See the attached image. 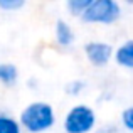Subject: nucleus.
<instances>
[{"label":"nucleus","instance_id":"1","mask_svg":"<svg viewBox=\"0 0 133 133\" xmlns=\"http://www.w3.org/2000/svg\"><path fill=\"white\" fill-rule=\"evenodd\" d=\"M25 133H47L56 125V111L47 101H32L19 115Z\"/></svg>","mask_w":133,"mask_h":133},{"label":"nucleus","instance_id":"2","mask_svg":"<svg viewBox=\"0 0 133 133\" xmlns=\"http://www.w3.org/2000/svg\"><path fill=\"white\" fill-rule=\"evenodd\" d=\"M96 111L84 103H78L66 111L62 118L64 133H91L96 128Z\"/></svg>","mask_w":133,"mask_h":133},{"label":"nucleus","instance_id":"3","mask_svg":"<svg viewBox=\"0 0 133 133\" xmlns=\"http://www.w3.org/2000/svg\"><path fill=\"white\" fill-rule=\"evenodd\" d=\"M121 17V5L116 0H91L88 10L81 17L86 24H103L110 25Z\"/></svg>","mask_w":133,"mask_h":133},{"label":"nucleus","instance_id":"4","mask_svg":"<svg viewBox=\"0 0 133 133\" xmlns=\"http://www.w3.org/2000/svg\"><path fill=\"white\" fill-rule=\"evenodd\" d=\"M84 56L93 64L94 68H103L113 59L115 49L108 42H101V41H91L84 45Z\"/></svg>","mask_w":133,"mask_h":133},{"label":"nucleus","instance_id":"5","mask_svg":"<svg viewBox=\"0 0 133 133\" xmlns=\"http://www.w3.org/2000/svg\"><path fill=\"white\" fill-rule=\"evenodd\" d=\"M54 37H56L57 45H61V47H69V45H72L74 41H76L74 30H72V27L69 25V22H66L64 19L56 20V24H54Z\"/></svg>","mask_w":133,"mask_h":133},{"label":"nucleus","instance_id":"6","mask_svg":"<svg viewBox=\"0 0 133 133\" xmlns=\"http://www.w3.org/2000/svg\"><path fill=\"white\" fill-rule=\"evenodd\" d=\"M113 61L116 62L120 68L133 71V39L125 41L123 44H120L115 49Z\"/></svg>","mask_w":133,"mask_h":133},{"label":"nucleus","instance_id":"7","mask_svg":"<svg viewBox=\"0 0 133 133\" xmlns=\"http://www.w3.org/2000/svg\"><path fill=\"white\" fill-rule=\"evenodd\" d=\"M19 81V68L12 62H0V83L3 86H14Z\"/></svg>","mask_w":133,"mask_h":133},{"label":"nucleus","instance_id":"8","mask_svg":"<svg viewBox=\"0 0 133 133\" xmlns=\"http://www.w3.org/2000/svg\"><path fill=\"white\" fill-rule=\"evenodd\" d=\"M0 133H24L19 118L0 111Z\"/></svg>","mask_w":133,"mask_h":133},{"label":"nucleus","instance_id":"9","mask_svg":"<svg viewBox=\"0 0 133 133\" xmlns=\"http://www.w3.org/2000/svg\"><path fill=\"white\" fill-rule=\"evenodd\" d=\"M89 3H91V0H69L66 3V9L69 10V14L72 17H83L84 12L88 10Z\"/></svg>","mask_w":133,"mask_h":133},{"label":"nucleus","instance_id":"10","mask_svg":"<svg viewBox=\"0 0 133 133\" xmlns=\"http://www.w3.org/2000/svg\"><path fill=\"white\" fill-rule=\"evenodd\" d=\"M120 120H121V127H123L127 131L133 133V104L128 106V108H125V110L121 111Z\"/></svg>","mask_w":133,"mask_h":133},{"label":"nucleus","instance_id":"11","mask_svg":"<svg viewBox=\"0 0 133 133\" xmlns=\"http://www.w3.org/2000/svg\"><path fill=\"white\" fill-rule=\"evenodd\" d=\"M84 88H86L84 81H81V79H72V81H69V84L66 86V93L71 94V96H79Z\"/></svg>","mask_w":133,"mask_h":133},{"label":"nucleus","instance_id":"12","mask_svg":"<svg viewBox=\"0 0 133 133\" xmlns=\"http://www.w3.org/2000/svg\"><path fill=\"white\" fill-rule=\"evenodd\" d=\"M24 5H25L24 0H0V10H5V12H15Z\"/></svg>","mask_w":133,"mask_h":133},{"label":"nucleus","instance_id":"13","mask_svg":"<svg viewBox=\"0 0 133 133\" xmlns=\"http://www.w3.org/2000/svg\"><path fill=\"white\" fill-rule=\"evenodd\" d=\"M98 133H118V130H116V127H115V125H106V127L99 128Z\"/></svg>","mask_w":133,"mask_h":133}]
</instances>
